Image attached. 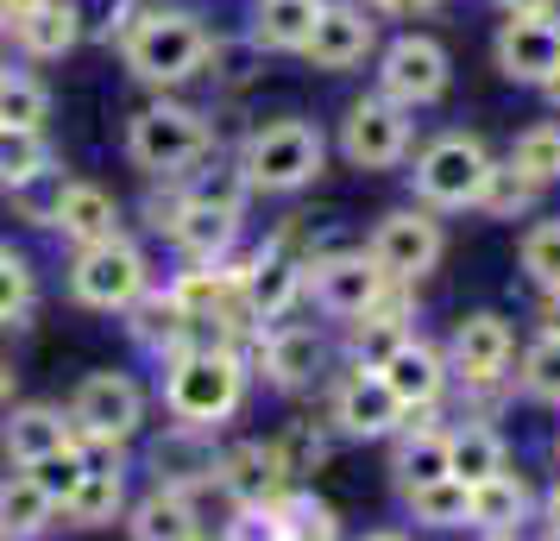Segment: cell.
<instances>
[{
	"mask_svg": "<svg viewBox=\"0 0 560 541\" xmlns=\"http://www.w3.org/2000/svg\"><path fill=\"white\" fill-rule=\"evenodd\" d=\"M253 365H246V353H233V346H221V340H202V346H189V353H177V360L158 365L152 378V403L158 415L171 422V428H189V435H208L221 440L246 415V403H253Z\"/></svg>",
	"mask_w": 560,
	"mask_h": 541,
	"instance_id": "obj_1",
	"label": "cell"
},
{
	"mask_svg": "<svg viewBox=\"0 0 560 541\" xmlns=\"http://www.w3.org/2000/svg\"><path fill=\"white\" fill-rule=\"evenodd\" d=\"M208 38H214V26H208L202 7H189V0H139L127 32L114 38V57H120L127 82H139L145 95H189L202 82Z\"/></svg>",
	"mask_w": 560,
	"mask_h": 541,
	"instance_id": "obj_2",
	"label": "cell"
},
{
	"mask_svg": "<svg viewBox=\"0 0 560 541\" xmlns=\"http://www.w3.org/2000/svg\"><path fill=\"white\" fill-rule=\"evenodd\" d=\"M214 152H228L221 107L196 102V95H145L120 127V157H127V170H139V183L189 177Z\"/></svg>",
	"mask_w": 560,
	"mask_h": 541,
	"instance_id": "obj_3",
	"label": "cell"
},
{
	"mask_svg": "<svg viewBox=\"0 0 560 541\" xmlns=\"http://www.w3.org/2000/svg\"><path fill=\"white\" fill-rule=\"evenodd\" d=\"M233 164L253 183V202H296L328 177V127L308 114H265L228 145Z\"/></svg>",
	"mask_w": 560,
	"mask_h": 541,
	"instance_id": "obj_4",
	"label": "cell"
},
{
	"mask_svg": "<svg viewBox=\"0 0 560 541\" xmlns=\"http://www.w3.org/2000/svg\"><path fill=\"white\" fill-rule=\"evenodd\" d=\"M63 415H70V435L89 454H132L158 428L152 378H139L127 365H95V372H82L77 385H70Z\"/></svg>",
	"mask_w": 560,
	"mask_h": 541,
	"instance_id": "obj_5",
	"label": "cell"
},
{
	"mask_svg": "<svg viewBox=\"0 0 560 541\" xmlns=\"http://www.w3.org/2000/svg\"><path fill=\"white\" fill-rule=\"evenodd\" d=\"M152 284H158V246L139 239L132 227L107 233L95 246H70V252H63V296H70V309H82V315L120 321Z\"/></svg>",
	"mask_w": 560,
	"mask_h": 541,
	"instance_id": "obj_6",
	"label": "cell"
},
{
	"mask_svg": "<svg viewBox=\"0 0 560 541\" xmlns=\"http://www.w3.org/2000/svg\"><path fill=\"white\" fill-rule=\"evenodd\" d=\"M491 164H498V152L485 145L479 132H466V127H447V132H434V139H416V152H409V164H404L409 202L434 208L441 221H447V214H472L485 177H491Z\"/></svg>",
	"mask_w": 560,
	"mask_h": 541,
	"instance_id": "obj_7",
	"label": "cell"
},
{
	"mask_svg": "<svg viewBox=\"0 0 560 541\" xmlns=\"http://www.w3.org/2000/svg\"><path fill=\"white\" fill-rule=\"evenodd\" d=\"M328 145L347 170H359V177L404 170L409 152H416V114L397 107V102H384L378 89H365V95H353V102L334 114Z\"/></svg>",
	"mask_w": 560,
	"mask_h": 541,
	"instance_id": "obj_8",
	"label": "cell"
},
{
	"mask_svg": "<svg viewBox=\"0 0 560 541\" xmlns=\"http://www.w3.org/2000/svg\"><path fill=\"white\" fill-rule=\"evenodd\" d=\"M334 360H340V346H334L328 321H308V315L271 321V328L253 340V353H246L253 385H265L271 397H290V403H296V397H315L322 378L334 372Z\"/></svg>",
	"mask_w": 560,
	"mask_h": 541,
	"instance_id": "obj_9",
	"label": "cell"
},
{
	"mask_svg": "<svg viewBox=\"0 0 560 541\" xmlns=\"http://www.w3.org/2000/svg\"><path fill=\"white\" fill-rule=\"evenodd\" d=\"M372 89H378L384 102L409 107V114H429L454 89V51L422 26L390 32L378 45V57H372Z\"/></svg>",
	"mask_w": 560,
	"mask_h": 541,
	"instance_id": "obj_10",
	"label": "cell"
},
{
	"mask_svg": "<svg viewBox=\"0 0 560 541\" xmlns=\"http://www.w3.org/2000/svg\"><path fill=\"white\" fill-rule=\"evenodd\" d=\"M322 422H328L340 440H359V447H384V440L404 428V403L390 397V385L378 378V365L359 360H334V372L322 378Z\"/></svg>",
	"mask_w": 560,
	"mask_h": 541,
	"instance_id": "obj_11",
	"label": "cell"
},
{
	"mask_svg": "<svg viewBox=\"0 0 560 541\" xmlns=\"http://www.w3.org/2000/svg\"><path fill=\"white\" fill-rule=\"evenodd\" d=\"M359 246H365V258L378 264L390 284L422 290L434 271H441V258H447V221H441L434 208H422V202H397L365 227Z\"/></svg>",
	"mask_w": 560,
	"mask_h": 541,
	"instance_id": "obj_12",
	"label": "cell"
},
{
	"mask_svg": "<svg viewBox=\"0 0 560 541\" xmlns=\"http://www.w3.org/2000/svg\"><path fill=\"white\" fill-rule=\"evenodd\" d=\"M384 284H390V278L365 258V246H328V252L308 258L303 309H315L322 321H334V328H347V321H359V315L378 303Z\"/></svg>",
	"mask_w": 560,
	"mask_h": 541,
	"instance_id": "obj_13",
	"label": "cell"
},
{
	"mask_svg": "<svg viewBox=\"0 0 560 541\" xmlns=\"http://www.w3.org/2000/svg\"><path fill=\"white\" fill-rule=\"evenodd\" d=\"M378 45H384V26L372 20L365 0H322L315 32H308V45L296 57L315 77H353V70H365L378 57Z\"/></svg>",
	"mask_w": 560,
	"mask_h": 541,
	"instance_id": "obj_14",
	"label": "cell"
},
{
	"mask_svg": "<svg viewBox=\"0 0 560 541\" xmlns=\"http://www.w3.org/2000/svg\"><path fill=\"white\" fill-rule=\"evenodd\" d=\"M127 227V196H114V183L82 177V170H57L51 177V239L70 246H95L107 233Z\"/></svg>",
	"mask_w": 560,
	"mask_h": 541,
	"instance_id": "obj_15",
	"label": "cell"
},
{
	"mask_svg": "<svg viewBox=\"0 0 560 541\" xmlns=\"http://www.w3.org/2000/svg\"><path fill=\"white\" fill-rule=\"evenodd\" d=\"M132 454H89L82 466L77 491L57 504V529H70V536H102V529H120V516L132 504Z\"/></svg>",
	"mask_w": 560,
	"mask_h": 541,
	"instance_id": "obj_16",
	"label": "cell"
},
{
	"mask_svg": "<svg viewBox=\"0 0 560 541\" xmlns=\"http://www.w3.org/2000/svg\"><path fill=\"white\" fill-rule=\"evenodd\" d=\"M491 63L516 89H541L560 70V13H504L491 32Z\"/></svg>",
	"mask_w": 560,
	"mask_h": 541,
	"instance_id": "obj_17",
	"label": "cell"
},
{
	"mask_svg": "<svg viewBox=\"0 0 560 541\" xmlns=\"http://www.w3.org/2000/svg\"><path fill=\"white\" fill-rule=\"evenodd\" d=\"M214 497H221V510L228 504H278L290 479H283L278 454H271V440L265 435H221L214 440Z\"/></svg>",
	"mask_w": 560,
	"mask_h": 541,
	"instance_id": "obj_18",
	"label": "cell"
},
{
	"mask_svg": "<svg viewBox=\"0 0 560 541\" xmlns=\"http://www.w3.org/2000/svg\"><path fill=\"white\" fill-rule=\"evenodd\" d=\"M378 378L390 385V397L404 403V415H422V410H447L454 397V372H447V353L441 340H429L422 328L409 340H397L390 353L378 360Z\"/></svg>",
	"mask_w": 560,
	"mask_h": 541,
	"instance_id": "obj_19",
	"label": "cell"
},
{
	"mask_svg": "<svg viewBox=\"0 0 560 541\" xmlns=\"http://www.w3.org/2000/svg\"><path fill=\"white\" fill-rule=\"evenodd\" d=\"M139 466H145V485H171V491H189V497H202V504H214L221 510V497H214V440L208 435H189V428H158V435H145L139 447Z\"/></svg>",
	"mask_w": 560,
	"mask_h": 541,
	"instance_id": "obj_20",
	"label": "cell"
},
{
	"mask_svg": "<svg viewBox=\"0 0 560 541\" xmlns=\"http://www.w3.org/2000/svg\"><path fill=\"white\" fill-rule=\"evenodd\" d=\"M214 516L221 510L202 504V497H189V491L139 485L127 516H120V529H127V541H202V536H214Z\"/></svg>",
	"mask_w": 560,
	"mask_h": 541,
	"instance_id": "obj_21",
	"label": "cell"
},
{
	"mask_svg": "<svg viewBox=\"0 0 560 541\" xmlns=\"http://www.w3.org/2000/svg\"><path fill=\"white\" fill-rule=\"evenodd\" d=\"M416 315H422V290H416V284H384V296L359 315V321H347L334 346H340V360L378 365L397 340L416 334Z\"/></svg>",
	"mask_w": 560,
	"mask_h": 541,
	"instance_id": "obj_22",
	"label": "cell"
},
{
	"mask_svg": "<svg viewBox=\"0 0 560 541\" xmlns=\"http://www.w3.org/2000/svg\"><path fill=\"white\" fill-rule=\"evenodd\" d=\"M120 334H127V346L152 365V372L164 360H177V353H189V346H202V340H208L202 328H196V321H189V315L164 296V284H152L127 315H120Z\"/></svg>",
	"mask_w": 560,
	"mask_h": 541,
	"instance_id": "obj_23",
	"label": "cell"
},
{
	"mask_svg": "<svg viewBox=\"0 0 560 541\" xmlns=\"http://www.w3.org/2000/svg\"><path fill=\"white\" fill-rule=\"evenodd\" d=\"M70 415L57 397H20L13 410L0 415V466H13V472H26V466L51 460L57 447H70Z\"/></svg>",
	"mask_w": 560,
	"mask_h": 541,
	"instance_id": "obj_24",
	"label": "cell"
},
{
	"mask_svg": "<svg viewBox=\"0 0 560 541\" xmlns=\"http://www.w3.org/2000/svg\"><path fill=\"white\" fill-rule=\"evenodd\" d=\"M171 264H221L246 246V214H228V208H208L183 196V214L171 221V233L158 239Z\"/></svg>",
	"mask_w": 560,
	"mask_h": 541,
	"instance_id": "obj_25",
	"label": "cell"
},
{
	"mask_svg": "<svg viewBox=\"0 0 560 541\" xmlns=\"http://www.w3.org/2000/svg\"><path fill=\"white\" fill-rule=\"evenodd\" d=\"M535 510H541V497L516 466L491 472L485 485H466V536H523Z\"/></svg>",
	"mask_w": 560,
	"mask_h": 541,
	"instance_id": "obj_26",
	"label": "cell"
},
{
	"mask_svg": "<svg viewBox=\"0 0 560 541\" xmlns=\"http://www.w3.org/2000/svg\"><path fill=\"white\" fill-rule=\"evenodd\" d=\"M82 51V26H77V7L70 0H38L20 13V26L7 38V57L26 63V70H51L63 57Z\"/></svg>",
	"mask_w": 560,
	"mask_h": 541,
	"instance_id": "obj_27",
	"label": "cell"
},
{
	"mask_svg": "<svg viewBox=\"0 0 560 541\" xmlns=\"http://www.w3.org/2000/svg\"><path fill=\"white\" fill-rule=\"evenodd\" d=\"M384 447H390V485L397 491L447 479V410L404 415V428L384 440Z\"/></svg>",
	"mask_w": 560,
	"mask_h": 541,
	"instance_id": "obj_28",
	"label": "cell"
},
{
	"mask_svg": "<svg viewBox=\"0 0 560 541\" xmlns=\"http://www.w3.org/2000/svg\"><path fill=\"white\" fill-rule=\"evenodd\" d=\"M315 13H322V0H246L240 38L258 57H296L315 32Z\"/></svg>",
	"mask_w": 560,
	"mask_h": 541,
	"instance_id": "obj_29",
	"label": "cell"
},
{
	"mask_svg": "<svg viewBox=\"0 0 560 541\" xmlns=\"http://www.w3.org/2000/svg\"><path fill=\"white\" fill-rule=\"evenodd\" d=\"M265 440H271V454H278L290 485H315L334 466V447H340V435H334L322 415H290V422H278Z\"/></svg>",
	"mask_w": 560,
	"mask_h": 541,
	"instance_id": "obj_30",
	"label": "cell"
},
{
	"mask_svg": "<svg viewBox=\"0 0 560 541\" xmlns=\"http://www.w3.org/2000/svg\"><path fill=\"white\" fill-rule=\"evenodd\" d=\"M63 170V152L45 127H0V196L45 189Z\"/></svg>",
	"mask_w": 560,
	"mask_h": 541,
	"instance_id": "obj_31",
	"label": "cell"
},
{
	"mask_svg": "<svg viewBox=\"0 0 560 541\" xmlns=\"http://www.w3.org/2000/svg\"><path fill=\"white\" fill-rule=\"evenodd\" d=\"M38 303H45V271H38V258H32L13 233H0V334L32 328Z\"/></svg>",
	"mask_w": 560,
	"mask_h": 541,
	"instance_id": "obj_32",
	"label": "cell"
},
{
	"mask_svg": "<svg viewBox=\"0 0 560 541\" xmlns=\"http://www.w3.org/2000/svg\"><path fill=\"white\" fill-rule=\"evenodd\" d=\"M0 536H13V541H45V536H57V504H51V491L38 485L32 472H13V466H0Z\"/></svg>",
	"mask_w": 560,
	"mask_h": 541,
	"instance_id": "obj_33",
	"label": "cell"
},
{
	"mask_svg": "<svg viewBox=\"0 0 560 541\" xmlns=\"http://www.w3.org/2000/svg\"><path fill=\"white\" fill-rule=\"evenodd\" d=\"M510 466V440L491 422H447V479L459 485H485L491 472Z\"/></svg>",
	"mask_w": 560,
	"mask_h": 541,
	"instance_id": "obj_34",
	"label": "cell"
},
{
	"mask_svg": "<svg viewBox=\"0 0 560 541\" xmlns=\"http://www.w3.org/2000/svg\"><path fill=\"white\" fill-rule=\"evenodd\" d=\"M51 114H57L51 82L7 57V70H0V127H45L51 132Z\"/></svg>",
	"mask_w": 560,
	"mask_h": 541,
	"instance_id": "obj_35",
	"label": "cell"
},
{
	"mask_svg": "<svg viewBox=\"0 0 560 541\" xmlns=\"http://www.w3.org/2000/svg\"><path fill=\"white\" fill-rule=\"evenodd\" d=\"M397 504L416 529L429 536H466V485L459 479H434V485H409L397 491Z\"/></svg>",
	"mask_w": 560,
	"mask_h": 541,
	"instance_id": "obj_36",
	"label": "cell"
},
{
	"mask_svg": "<svg viewBox=\"0 0 560 541\" xmlns=\"http://www.w3.org/2000/svg\"><path fill=\"white\" fill-rule=\"evenodd\" d=\"M510 397L560 410V334H535L510 365Z\"/></svg>",
	"mask_w": 560,
	"mask_h": 541,
	"instance_id": "obj_37",
	"label": "cell"
},
{
	"mask_svg": "<svg viewBox=\"0 0 560 541\" xmlns=\"http://www.w3.org/2000/svg\"><path fill=\"white\" fill-rule=\"evenodd\" d=\"M183 196L189 202H208V208H228V214H253V183L233 164V152H214L208 164H196L183 177Z\"/></svg>",
	"mask_w": 560,
	"mask_h": 541,
	"instance_id": "obj_38",
	"label": "cell"
},
{
	"mask_svg": "<svg viewBox=\"0 0 560 541\" xmlns=\"http://www.w3.org/2000/svg\"><path fill=\"white\" fill-rule=\"evenodd\" d=\"M504 164L516 170V177H529L541 196L560 183V120H529V127L510 139Z\"/></svg>",
	"mask_w": 560,
	"mask_h": 541,
	"instance_id": "obj_39",
	"label": "cell"
},
{
	"mask_svg": "<svg viewBox=\"0 0 560 541\" xmlns=\"http://www.w3.org/2000/svg\"><path fill=\"white\" fill-rule=\"evenodd\" d=\"M516 271L529 278L535 296H555L560 290V214H535L523 239H516Z\"/></svg>",
	"mask_w": 560,
	"mask_h": 541,
	"instance_id": "obj_40",
	"label": "cell"
},
{
	"mask_svg": "<svg viewBox=\"0 0 560 541\" xmlns=\"http://www.w3.org/2000/svg\"><path fill=\"white\" fill-rule=\"evenodd\" d=\"M535 208H541V189H535L529 177H516L504 157L491 164V177H485L479 189V208L472 214H485V221H535Z\"/></svg>",
	"mask_w": 560,
	"mask_h": 541,
	"instance_id": "obj_41",
	"label": "cell"
},
{
	"mask_svg": "<svg viewBox=\"0 0 560 541\" xmlns=\"http://www.w3.org/2000/svg\"><path fill=\"white\" fill-rule=\"evenodd\" d=\"M214 536L221 541H290V529H283L278 504H228L214 516Z\"/></svg>",
	"mask_w": 560,
	"mask_h": 541,
	"instance_id": "obj_42",
	"label": "cell"
},
{
	"mask_svg": "<svg viewBox=\"0 0 560 541\" xmlns=\"http://www.w3.org/2000/svg\"><path fill=\"white\" fill-rule=\"evenodd\" d=\"M77 7V26H82V45H107L127 32V20L139 13V0H70Z\"/></svg>",
	"mask_w": 560,
	"mask_h": 541,
	"instance_id": "obj_43",
	"label": "cell"
},
{
	"mask_svg": "<svg viewBox=\"0 0 560 541\" xmlns=\"http://www.w3.org/2000/svg\"><path fill=\"white\" fill-rule=\"evenodd\" d=\"M82 466H89V447H82V440H70V447H57L51 460L26 466V472H32V479H38V485H45V491H51V504H63V497L77 491Z\"/></svg>",
	"mask_w": 560,
	"mask_h": 541,
	"instance_id": "obj_44",
	"label": "cell"
},
{
	"mask_svg": "<svg viewBox=\"0 0 560 541\" xmlns=\"http://www.w3.org/2000/svg\"><path fill=\"white\" fill-rule=\"evenodd\" d=\"M0 208H7V221L20 233H45L51 239V183L45 189H20V196H0Z\"/></svg>",
	"mask_w": 560,
	"mask_h": 541,
	"instance_id": "obj_45",
	"label": "cell"
},
{
	"mask_svg": "<svg viewBox=\"0 0 560 541\" xmlns=\"http://www.w3.org/2000/svg\"><path fill=\"white\" fill-rule=\"evenodd\" d=\"M365 7H372V20H429V13H441V7H447V0H365Z\"/></svg>",
	"mask_w": 560,
	"mask_h": 541,
	"instance_id": "obj_46",
	"label": "cell"
},
{
	"mask_svg": "<svg viewBox=\"0 0 560 541\" xmlns=\"http://www.w3.org/2000/svg\"><path fill=\"white\" fill-rule=\"evenodd\" d=\"M20 397H26V372H20V360H13V353H0V415L13 410Z\"/></svg>",
	"mask_w": 560,
	"mask_h": 541,
	"instance_id": "obj_47",
	"label": "cell"
},
{
	"mask_svg": "<svg viewBox=\"0 0 560 541\" xmlns=\"http://www.w3.org/2000/svg\"><path fill=\"white\" fill-rule=\"evenodd\" d=\"M535 334H560V290L555 296H535Z\"/></svg>",
	"mask_w": 560,
	"mask_h": 541,
	"instance_id": "obj_48",
	"label": "cell"
},
{
	"mask_svg": "<svg viewBox=\"0 0 560 541\" xmlns=\"http://www.w3.org/2000/svg\"><path fill=\"white\" fill-rule=\"evenodd\" d=\"M13 26H20V7H13V0H0V51H7V38H13Z\"/></svg>",
	"mask_w": 560,
	"mask_h": 541,
	"instance_id": "obj_49",
	"label": "cell"
},
{
	"mask_svg": "<svg viewBox=\"0 0 560 541\" xmlns=\"http://www.w3.org/2000/svg\"><path fill=\"white\" fill-rule=\"evenodd\" d=\"M504 13H555V0H498Z\"/></svg>",
	"mask_w": 560,
	"mask_h": 541,
	"instance_id": "obj_50",
	"label": "cell"
},
{
	"mask_svg": "<svg viewBox=\"0 0 560 541\" xmlns=\"http://www.w3.org/2000/svg\"><path fill=\"white\" fill-rule=\"evenodd\" d=\"M535 516H541V522H560V479L548 485V497H541V510H535Z\"/></svg>",
	"mask_w": 560,
	"mask_h": 541,
	"instance_id": "obj_51",
	"label": "cell"
},
{
	"mask_svg": "<svg viewBox=\"0 0 560 541\" xmlns=\"http://www.w3.org/2000/svg\"><path fill=\"white\" fill-rule=\"evenodd\" d=\"M353 541H416L409 529H365V536H353Z\"/></svg>",
	"mask_w": 560,
	"mask_h": 541,
	"instance_id": "obj_52",
	"label": "cell"
},
{
	"mask_svg": "<svg viewBox=\"0 0 560 541\" xmlns=\"http://www.w3.org/2000/svg\"><path fill=\"white\" fill-rule=\"evenodd\" d=\"M535 95H541V102H548V107H555V114H560V70H555V77H548V82H541Z\"/></svg>",
	"mask_w": 560,
	"mask_h": 541,
	"instance_id": "obj_53",
	"label": "cell"
},
{
	"mask_svg": "<svg viewBox=\"0 0 560 541\" xmlns=\"http://www.w3.org/2000/svg\"><path fill=\"white\" fill-rule=\"evenodd\" d=\"M548 460H555V479H560V428H555V440H548Z\"/></svg>",
	"mask_w": 560,
	"mask_h": 541,
	"instance_id": "obj_54",
	"label": "cell"
},
{
	"mask_svg": "<svg viewBox=\"0 0 560 541\" xmlns=\"http://www.w3.org/2000/svg\"><path fill=\"white\" fill-rule=\"evenodd\" d=\"M535 541H560V522H541V536Z\"/></svg>",
	"mask_w": 560,
	"mask_h": 541,
	"instance_id": "obj_55",
	"label": "cell"
},
{
	"mask_svg": "<svg viewBox=\"0 0 560 541\" xmlns=\"http://www.w3.org/2000/svg\"><path fill=\"white\" fill-rule=\"evenodd\" d=\"M472 541H523V536H472Z\"/></svg>",
	"mask_w": 560,
	"mask_h": 541,
	"instance_id": "obj_56",
	"label": "cell"
},
{
	"mask_svg": "<svg viewBox=\"0 0 560 541\" xmlns=\"http://www.w3.org/2000/svg\"><path fill=\"white\" fill-rule=\"evenodd\" d=\"M13 7H20V13H26V7H38V0H13Z\"/></svg>",
	"mask_w": 560,
	"mask_h": 541,
	"instance_id": "obj_57",
	"label": "cell"
},
{
	"mask_svg": "<svg viewBox=\"0 0 560 541\" xmlns=\"http://www.w3.org/2000/svg\"><path fill=\"white\" fill-rule=\"evenodd\" d=\"M0 70H7V51H0Z\"/></svg>",
	"mask_w": 560,
	"mask_h": 541,
	"instance_id": "obj_58",
	"label": "cell"
},
{
	"mask_svg": "<svg viewBox=\"0 0 560 541\" xmlns=\"http://www.w3.org/2000/svg\"><path fill=\"white\" fill-rule=\"evenodd\" d=\"M202 541H221V536H202Z\"/></svg>",
	"mask_w": 560,
	"mask_h": 541,
	"instance_id": "obj_59",
	"label": "cell"
}]
</instances>
